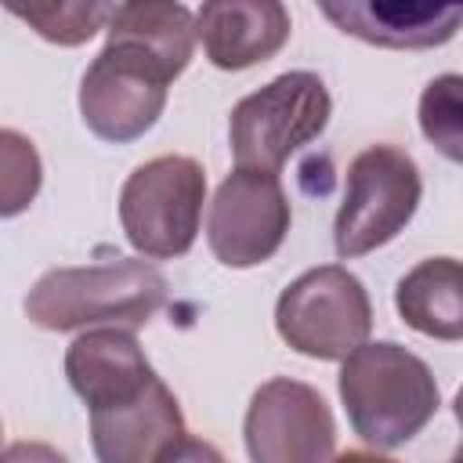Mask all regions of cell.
Here are the masks:
<instances>
[{"mask_svg": "<svg viewBox=\"0 0 463 463\" xmlns=\"http://www.w3.org/2000/svg\"><path fill=\"white\" fill-rule=\"evenodd\" d=\"M336 391L351 430L373 449L412 441L441 405L430 365L394 340H365L354 347L340 365Z\"/></svg>", "mask_w": 463, "mask_h": 463, "instance_id": "6da1fadb", "label": "cell"}, {"mask_svg": "<svg viewBox=\"0 0 463 463\" xmlns=\"http://www.w3.org/2000/svg\"><path fill=\"white\" fill-rule=\"evenodd\" d=\"M166 304V275L141 257H116L83 268H51L25 293V315L51 333L137 329Z\"/></svg>", "mask_w": 463, "mask_h": 463, "instance_id": "7a4b0ae2", "label": "cell"}, {"mask_svg": "<svg viewBox=\"0 0 463 463\" xmlns=\"http://www.w3.org/2000/svg\"><path fill=\"white\" fill-rule=\"evenodd\" d=\"M333 116V98L318 72L293 69L246 94L228 119V141L239 170L275 174L293 152L311 145Z\"/></svg>", "mask_w": 463, "mask_h": 463, "instance_id": "3957f363", "label": "cell"}, {"mask_svg": "<svg viewBox=\"0 0 463 463\" xmlns=\"http://www.w3.org/2000/svg\"><path fill=\"white\" fill-rule=\"evenodd\" d=\"M206 203V170L192 156H156L123 181L119 224L145 260H174L195 246Z\"/></svg>", "mask_w": 463, "mask_h": 463, "instance_id": "277c9868", "label": "cell"}, {"mask_svg": "<svg viewBox=\"0 0 463 463\" xmlns=\"http://www.w3.org/2000/svg\"><path fill=\"white\" fill-rule=\"evenodd\" d=\"M423 195L416 159L398 145H369L347 163L344 203L333 221L340 260L365 257L387 246L412 221Z\"/></svg>", "mask_w": 463, "mask_h": 463, "instance_id": "5b68a950", "label": "cell"}, {"mask_svg": "<svg viewBox=\"0 0 463 463\" xmlns=\"http://www.w3.org/2000/svg\"><path fill=\"white\" fill-rule=\"evenodd\" d=\"M275 329L304 358L344 362L369 340L373 304L358 275L340 264H322L279 293Z\"/></svg>", "mask_w": 463, "mask_h": 463, "instance_id": "8992f818", "label": "cell"}, {"mask_svg": "<svg viewBox=\"0 0 463 463\" xmlns=\"http://www.w3.org/2000/svg\"><path fill=\"white\" fill-rule=\"evenodd\" d=\"M170 83L174 76L156 54L123 40H105L80 80V116L94 137L130 145L163 116Z\"/></svg>", "mask_w": 463, "mask_h": 463, "instance_id": "52a82bcc", "label": "cell"}, {"mask_svg": "<svg viewBox=\"0 0 463 463\" xmlns=\"http://www.w3.org/2000/svg\"><path fill=\"white\" fill-rule=\"evenodd\" d=\"M293 224L286 188L275 174L232 170L210 203L206 242L224 268H257L279 253Z\"/></svg>", "mask_w": 463, "mask_h": 463, "instance_id": "ba28073f", "label": "cell"}, {"mask_svg": "<svg viewBox=\"0 0 463 463\" xmlns=\"http://www.w3.org/2000/svg\"><path fill=\"white\" fill-rule=\"evenodd\" d=\"M242 438L250 463H329L336 449V423L311 383L271 376L246 405Z\"/></svg>", "mask_w": 463, "mask_h": 463, "instance_id": "9c48e42d", "label": "cell"}, {"mask_svg": "<svg viewBox=\"0 0 463 463\" xmlns=\"http://www.w3.org/2000/svg\"><path fill=\"white\" fill-rule=\"evenodd\" d=\"M184 434V412L159 376L141 394L90 412V449L98 463H163Z\"/></svg>", "mask_w": 463, "mask_h": 463, "instance_id": "30bf717a", "label": "cell"}, {"mask_svg": "<svg viewBox=\"0 0 463 463\" xmlns=\"http://www.w3.org/2000/svg\"><path fill=\"white\" fill-rule=\"evenodd\" d=\"M318 11L347 36L391 51H427L456 36L463 22L459 4H416V0H326Z\"/></svg>", "mask_w": 463, "mask_h": 463, "instance_id": "8fae6325", "label": "cell"}, {"mask_svg": "<svg viewBox=\"0 0 463 463\" xmlns=\"http://www.w3.org/2000/svg\"><path fill=\"white\" fill-rule=\"evenodd\" d=\"M289 29V11L279 0H210L195 11V40L210 65L224 72L275 58Z\"/></svg>", "mask_w": 463, "mask_h": 463, "instance_id": "7c38bea8", "label": "cell"}, {"mask_svg": "<svg viewBox=\"0 0 463 463\" xmlns=\"http://www.w3.org/2000/svg\"><path fill=\"white\" fill-rule=\"evenodd\" d=\"M65 376L76 398L87 405V412H94L141 394L156 380V369L148 365L134 329L101 326V329H83L69 344Z\"/></svg>", "mask_w": 463, "mask_h": 463, "instance_id": "4fadbf2b", "label": "cell"}, {"mask_svg": "<svg viewBox=\"0 0 463 463\" xmlns=\"http://www.w3.org/2000/svg\"><path fill=\"white\" fill-rule=\"evenodd\" d=\"M394 307L423 336L456 344L463 336V289L456 257H427L398 279Z\"/></svg>", "mask_w": 463, "mask_h": 463, "instance_id": "5bb4252c", "label": "cell"}, {"mask_svg": "<svg viewBox=\"0 0 463 463\" xmlns=\"http://www.w3.org/2000/svg\"><path fill=\"white\" fill-rule=\"evenodd\" d=\"M105 40H123L156 54L166 65V72L177 80L195 54V14L184 4H170V0L112 4Z\"/></svg>", "mask_w": 463, "mask_h": 463, "instance_id": "9a60e30c", "label": "cell"}, {"mask_svg": "<svg viewBox=\"0 0 463 463\" xmlns=\"http://www.w3.org/2000/svg\"><path fill=\"white\" fill-rule=\"evenodd\" d=\"M43 184V163L36 145L11 127H0V221L25 213Z\"/></svg>", "mask_w": 463, "mask_h": 463, "instance_id": "2e32d148", "label": "cell"}, {"mask_svg": "<svg viewBox=\"0 0 463 463\" xmlns=\"http://www.w3.org/2000/svg\"><path fill=\"white\" fill-rule=\"evenodd\" d=\"M11 14L22 18L29 29H36L43 40L58 47H76L109 25L112 4L72 0V4H47V7H11Z\"/></svg>", "mask_w": 463, "mask_h": 463, "instance_id": "e0dca14e", "label": "cell"}, {"mask_svg": "<svg viewBox=\"0 0 463 463\" xmlns=\"http://www.w3.org/2000/svg\"><path fill=\"white\" fill-rule=\"evenodd\" d=\"M459 76L445 72L438 80L427 83L423 98H420V130L430 145L441 148L445 159L459 163L463 159V109H459Z\"/></svg>", "mask_w": 463, "mask_h": 463, "instance_id": "ac0fdd59", "label": "cell"}, {"mask_svg": "<svg viewBox=\"0 0 463 463\" xmlns=\"http://www.w3.org/2000/svg\"><path fill=\"white\" fill-rule=\"evenodd\" d=\"M163 463H228V459H224V452H221L213 441L184 434V438L166 452Z\"/></svg>", "mask_w": 463, "mask_h": 463, "instance_id": "d6986e66", "label": "cell"}, {"mask_svg": "<svg viewBox=\"0 0 463 463\" xmlns=\"http://www.w3.org/2000/svg\"><path fill=\"white\" fill-rule=\"evenodd\" d=\"M0 463H69L54 445L47 441H14L0 452Z\"/></svg>", "mask_w": 463, "mask_h": 463, "instance_id": "ffe728a7", "label": "cell"}, {"mask_svg": "<svg viewBox=\"0 0 463 463\" xmlns=\"http://www.w3.org/2000/svg\"><path fill=\"white\" fill-rule=\"evenodd\" d=\"M329 463H398L391 456H380V452H365V449H347L340 456H333Z\"/></svg>", "mask_w": 463, "mask_h": 463, "instance_id": "44dd1931", "label": "cell"}, {"mask_svg": "<svg viewBox=\"0 0 463 463\" xmlns=\"http://www.w3.org/2000/svg\"><path fill=\"white\" fill-rule=\"evenodd\" d=\"M0 445H4V423H0Z\"/></svg>", "mask_w": 463, "mask_h": 463, "instance_id": "7402d4cb", "label": "cell"}]
</instances>
